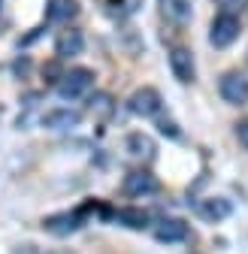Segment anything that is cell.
<instances>
[{
    "instance_id": "1",
    "label": "cell",
    "mask_w": 248,
    "mask_h": 254,
    "mask_svg": "<svg viewBox=\"0 0 248 254\" xmlns=\"http://www.w3.org/2000/svg\"><path fill=\"white\" fill-rule=\"evenodd\" d=\"M91 85H94V73L85 70V67H76V70H70V73H61V79H58V94H61L64 100H79V97H85V94L91 91Z\"/></svg>"
},
{
    "instance_id": "2",
    "label": "cell",
    "mask_w": 248,
    "mask_h": 254,
    "mask_svg": "<svg viewBox=\"0 0 248 254\" xmlns=\"http://www.w3.org/2000/svg\"><path fill=\"white\" fill-rule=\"evenodd\" d=\"M239 30H242L239 18H236V15H230V12H221L218 18L212 21L209 43H212L215 49H227V46H233V43L239 40Z\"/></svg>"
},
{
    "instance_id": "3",
    "label": "cell",
    "mask_w": 248,
    "mask_h": 254,
    "mask_svg": "<svg viewBox=\"0 0 248 254\" xmlns=\"http://www.w3.org/2000/svg\"><path fill=\"white\" fill-rule=\"evenodd\" d=\"M82 224H85V209H76V212H58V215L43 218V230L52 233V236H70V233H76Z\"/></svg>"
},
{
    "instance_id": "4",
    "label": "cell",
    "mask_w": 248,
    "mask_h": 254,
    "mask_svg": "<svg viewBox=\"0 0 248 254\" xmlns=\"http://www.w3.org/2000/svg\"><path fill=\"white\" fill-rule=\"evenodd\" d=\"M218 91H221V97L230 103V106H245L248 103V79L242 73H224L221 82H218Z\"/></svg>"
},
{
    "instance_id": "5",
    "label": "cell",
    "mask_w": 248,
    "mask_h": 254,
    "mask_svg": "<svg viewBox=\"0 0 248 254\" xmlns=\"http://www.w3.org/2000/svg\"><path fill=\"white\" fill-rule=\"evenodd\" d=\"M158 190H161V182L148 170H133L124 176V194L127 197H148V194H158Z\"/></svg>"
},
{
    "instance_id": "6",
    "label": "cell",
    "mask_w": 248,
    "mask_h": 254,
    "mask_svg": "<svg viewBox=\"0 0 248 254\" xmlns=\"http://www.w3.org/2000/svg\"><path fill=\"white\" fill-rule=\"evenodd\" d=\"M127 109L133 115H139V118H154V115L161 112V94L154 91V88H139V91H133Z\"/></svg>"
},
{
    "instance_id": "7",
    "label": "cell",
    "mask_w": 248,
    "mask_h": 254,
    "mask_svg": "<svg viewBox=\"0 0 248 254\" xmlns=\"http://www.w3.org/2000/svg\"><path fill=\"white\" fill-rule=\"evenodd\" d=\"M170 70L179 82H194V58L188 49H173L170 52Z\"/></svg>"
},
{
    "instance_id": "8",
    "label": "cell",
    "mask_w": 248,
    "mask_h": 254,
    "mask_svg": "<svg viewBox=\"0 0 248 254\" xmlns=\"http://www.w3.org/2000/svg\"><path fill=\"white\" fill-rule=\"evenodd\" d=\"M188 224H185L182 218H164L158 227H154V239L158 242H182L188 239Z\"/></svg>"
},
{
    "instance_id": "9",
    "label": "cell",
    "mask_w": 248,
    "mask_h": 254,
    "mask_svg": "<svg viewBox=\"0 0 248 254\" xmlns=\"http://www.w3.org/2000/svg\"><path fill=\"white\" fill-rule=\"evenodd\" d=\"M76 12H79L76 0H49L46 21H52V24H70V18H76Z\"/></svg>"
},
{
    "instance_id": "10",
    "label": "cell",
    "mask_w": 248,
    "mask_h": 254,
    "mask_svg": "<svg viewBox=\"0 0 248 254\" xmlns=\"http://www.w3.org/2000/svg\"><path fill=\"white\" fill-rule=\"evenodd\" d=\"M85 49V40L79 30H61V37L55 40V55L58 58H73V55H82Z\"/></svg>"
},
{
    "instance_id": "11",
    "label": "cell",
    "mask_w": 248,
    "mask_h": 254,
    "mask_svg": "<svg viewBox=\"0 0 248 254\" xmlns=\"http://www.w3.org/2000/svg\"><path fill=\"white\" fill-rule=\"evenodd\" d=\"M109 218H115L118 224L130 227V230H142V227L148 224V212H145V209H133V206L115 209V212H109Z\"/></svg>"
},
{
    "instance_id": "12",
    "label": "cell",
    "mask_w": 248,
    "mask_h": 254,
    "mask_svg": "<svg viewBox=\"0 0 248 254\" xmlns=\"http://www.w3.org/2000/svg\"><path fill=\"white\" fill-rule=\"evenodd\" d=\"M79 112L73 109H55V112H46L43 115V127H52V130H64V127H76L79 124Z\"/></svg>"
},
{
    "instance_id": "13",
    "label": "cell",
    "mask_w": 248,
    "mask_h": 254,
    "mask_svg": "<svg viewBox=\"0 0 248 254\" xmlns=\"http://www.w3.org/2000/svg\"><path fill=\"white\" fill-rule=\"evenodd\" d=\"M127 151H130V157H136V161H151L154 157V142L145 133H130L127 136Z\"/></svg>"
},
{
    "instance_id": "14",
    "label": "cell",
    "mask_w": 248,
    "mask_h": 254,
    "mask_svg": "<svg viewBox=\"0 0 248 254\" xmlns=\"http://www.w3.org/2000/svg\"><path fill=\"white\" fill-rule=\"evenodd\" d=\"M233 212V206H230V200H224V197H212V200H203L200 203V215L206 218V221H221V218H227Z\"/></svg>"
},
{
    "instance_id": "15",
    "label": "cell",
    "mask_w": 248,
    "mask_h": 254,
    "mask_svg": "<svg viewBox=\"0 0 248 254\" xmlns=\"http://www.w3.org/2000/svg\"><path fill=\"white\" fill-rule=\"evenodd\" d=\"M161 12L176 21V24H185L191 18V0H161Z\"/></svg>"
},
{
    "instance_id": "16",
    "label": "cell",
    "mask_w": 248,
    "mask_h": 254,
    "mask_svg": "<svg viewBox=\"0 0 248 254\" xmlns=\"http://www.w3.org/2000/svg\"><path fill=\"white\" fill-rule=\"evenodd\" d=\"M88 109H91V115H94L97 121H106V118L115 112V103H112V97H109L106 91H100V94H94V97H91Z\"/></svg>"
},
{
    "instance_id": "17",
    "label": "cell",
    "mask_w": 248,
    "mask_h": 254,
    "mask_svg": "<svg viewBox=\"0 0 248 254\" xmlns=\"http://www.w3.org/2000/svg\"><path fill=\"white\" fill-rule=\"evenodd\" d=\"M158 127H161V133H164V136H170V139H176V136H179V127H176L173 121H167V118H161V121H158Z\"/></svg>"
},
{
    "instance_id": "18",
    "label": "cell",
    "mask_w": 248,
    "mask_h": 254,
    "mask_svg": "<svg viewBox=\"0 0 248 254\" xmlns=\"http://www.w3.org/2000/svg\"><path fill=\"white\" fill-rule=\"evenodd\" d=\"M224 12H230V15H236V9H242V0H215Z\"/></svg>"
},
{
    "instance_id": "19",
    "label": "cell",
    "mask_w": 248,
    "mask_h": 254,
    "mask_svg": "<svg viewBox=\"0 0 248 254\" xmlns=\"http://www.w3.org/2000/svg\"><path fill=\"white\" fill-rule=\"evenodd\" d=\"M236 136H239V142L248 148V118H242V121L236 124Z\"/></svg>"
},
{
    "instance_id": "20",
    "label": "cell",
    "mask_w": 248,
    "mask_h": 254,
    "mask_svg": "<svg viewBox=\"0 0 248 254\" xmlns=\"http://www.w3.org/2000/svg\"><path fill=\"white\" fill-rule=\"evenodd\" d=\"M18 254H73V251H40V248H34V245H24Z\"/></svg>"
}]
</instances>
